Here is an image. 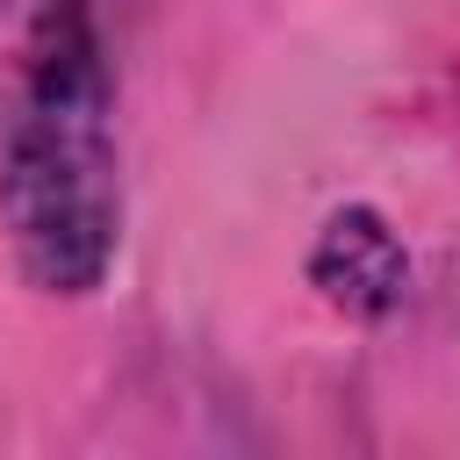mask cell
Segmentation results:
<instances>
[{
    "label": "cell",
    "mask_w": 460,
    "mask_h": 460,
    "mask_svg": "<svg viewBox=\"0 0 460 460\" xmlns=\"http://www.w3.org/2000/svg\"><path fill=\"white\" fill-rule=\"evenodd\" d=\"M129 7L0 0V230L43 295H93L122 237L115 36Z\"/></svg>",
    "instance_id": "cell-1"
},
{
    "label": "cell",
    "mask_w": 460,
    "mask_h": 460,
    "mask_svg": "<svg viewBox=\"0 0 460 460\" xmlns=\"http://www.w3.org/2000/svg\"><path fill=\"white\" fill-rule=\"evenodd\" d=\"M309 280L345 309V316H388L410 288V259H402V237L374 216V208H338L323 230H316V252H309Z\"/></svg>",
    "instance_id": "cell-2"
}]
</instances>
